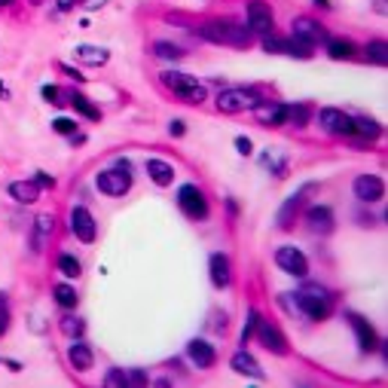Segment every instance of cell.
<instances>
[{
	"label": "cell",
	"instance_id": "cell-1",
	"mask_svg": "<svg viewBox=\"0 0 388 388\" xmlns=\"http://www.w3.org/2000/svg\"><path fill=\"white\" fill-rule=\"evenodd\" d=\"M294 303H297V309L312 321H324L330 315V309H334V297H330V290L321 288V285H303L294 294Z\"/></svg>",
	"mask_w": 388,
	"mask_h": 388
},
{
	"label": "cell",
	"instance_id": "cell-2",
	"mask_svg": "<svg viewBox=\"0 0 388 388\" xmlns=\"http://www.w3.org/2000/svg\"><path fill=\"white\" fill-rule=\"evenodd\" d=\"M199 34L211 43H221V46H236V50H245L251 43V31L245 25H236V22H223V19H211L199 28Z\"/></svg>",
	"mask_w": 388,
	"mask_h": 388
},
{
	"label": "cell",
	"instance_id": "cell-3",
	"mask_svg": "<svg viewBox=\"0 0 388 388\" xmlns=\"http://www.w3.org/2000/svg\"><path fill=\"white\" fill-rule=\"evenodd\" d=\"M163 83L172 89L177 98H184V101H190V104H202V101L208 98L205 83H199V80L190 77V74H181V70H165Z\"/></svg>",
	"mask_w": 388,
	"mask_h": 388
},
{
	"label": "cell",
	"instance_id": "cell-4",
	"mask_svg": "<svg viewBox=\"0 0 388 388\" xmlns=\"http://www.w3.org/2000/svg\"><path fill=\"white\" fill-rule=\"evenodd\" d=\"M257 104H260V95L254 92V89H223L221 95H217V110L221 113H245V110H254Z\"/></svg>",
	"mask_w": 388,
	"mask_h": 388
},
{
	"label": "cell",
	"instance_id": "cell-5",
	"mask_svg": "<svg viewBox=\"0 0 388 388\" xmlns=\"http://www.w3.org/2000/svg\"><path fill=\"white\" fill-rule=\"evenodd\" d=\"M177 205H181V211L187 214L190 221H205L208 217V202L196 184H184V187L177 190Z\"/></svg>",
	"mask_w": 388,
	"mask_h": 388
},
{
	"label": "cell",
	"instance_id": "cell-6",
	"mask_svg": "<svg viewBox=\"0 0 388 388\" xmlns=\"http://www.w3.org/2000/svg\"><path fill=\"white\" fill-rule=\"evenodd\" d=\"M248 31L257 37H266L272 34V28H276V15H272V10L263 3V0H248Z\"/></svg>",
	"mask_w": 388,
	"mask_h": 388
},
{
	"label": "cell",
	"instance_id": "cell-7",
	"mask_svg": "<svg viewBox=\"0 0 388 388\" xmlns=\"http://www.w3.org/2000/svg\"><path fill=\"white\" fill-rule=\"evenodd\" d=\"M95 184H98V190L104 196H126L128 190H132V172H126V168H107V172H101L95 177Z\"/></svg>",
	"mask_w": 388,
	"mask_h": 388
},
{
	"label": "cell",
	"instance_id": "cell-8",
	"mask_svg": "<svg viewBox=\"0 0 388 388\" xmlns=\"http://www.w3.org/2000/svg\"><path fill=\"white\" fill-rule=\"evenodd\" d=\"M276 263H278L281 272H288V276H294V278H306V276H309V260H306V254H303L300 248H294V245L278 248L276 251Z\"/></svg>",
	"mask_w": 388,
	"mask_h": 388
},
{
	"label": "cell",
	"instance_id": "cell-9",
	"mask_svg": "<svg viewBox=\"0 0 388 388\" xmlns=\"http://www.w3.org/2000/svg\"><path fill=\"white\" fill-rule=\"evenodd\" d=\"M290 34H294L297 43L309 46V50H312L315 43H321V40H327L324 28H321L315 19H309V15H300V19H294V22H290Z\"/></svg>",
	"mask_w": 388,
	"mask_h": 388
},
{
	"label": "cell",
	"instance_id": "cell-10",
	"mask_svg": "<svg viewBox=\"0 0 388 388\" xmlns=\"http://www.w3.org/2000/svg\"><path fill=\"white\" fill-rule=\"evenodd\" d=\"M70 232L83 241V245H92L95 236H98V226H95V217L89 214V208L77 205L74 211H70Z\"/></svg>",
	"mask_w": 388,
	"mask_h": 388
},
{
	"label": "cell",
	"instance_id": "cell-11",
	"mask_svg": "<svg viewBox=\"0 0 388 388\" xmlns=\"http://www.w3.org/2000/svg\"><path fill=\"white\" fill-rule=\"evenodd\" d=\"M318 126L324 128L327 135H355L352 128V117L345 110H336V107H324L318 110Z\"/></svg>",
	"mask_w": 388,
	"mask_h": 388
},
{
	"label": "cell",
	"instance_id": "cell-12",
	"mask_svg": "<svg viewBox=\"0 0 388 388\" xmlns=\"http://www.w3.org/2000/svg\"><path fill=\"white\" fill-rule=\"evenodd\" d=\"M254 336L260 339V345H263L266 352H272V355H288V339H285V334H281L276 324H269V321H257Z\"/></svg>",
	"mask_w": 388,
	"mask_h": 388
},
{
	"label": "cell",
	"instance_id": "cell-13",
	"mask_svg": "<svg viewBox=\"0 0 388 388\" xmlns=\"http://www.w3.org/2000/svg\"><path fill=\"white\" fill-rule=\"evenodd\" d=\"M263 50L272 52V55H290V59H309L312 50L303 43H297V40H285V37H272L266 34L263 37Z\"/></svg>",
	"mask_w": 388,
	"mask_h": 388
},
{
	"label": "cell",
	"instance_id": "cell-14",
	"mask_svg": "<svg viewBox=\"0 0 388 388\" xmlns=\"http://www.w3.org/2000/svg\"><path fill=\"white\" fill-rule=\"evenodd\" d=\"M352 190L361 202H379L385 193V184H382V177H376V174H358L352 184Z\"/></svg>",
	"mask_w": 388,
	"mask_h": 388
},
{
	"label": "cell",
	"instance_id": "cell-15",
	"mask_svg": "<svg viewBox=\"0 0 388 388\" xmlns=\"http://www.w3.org/2000/svg\"><path fill=\"white\" fill-rule=\"evenodd\" d=\"M306 226L315 232V236H330L334 232V211L327 205H312L306 211Z\"/></svg>",
	"mask_w": 388,
	"mask_h": 388
},
{
	"label": "cell",
	"instance_id": "cell-16",
	"mask_svg": "<svg viewBox=\"0 0 388 388\" xmlns=\"http://www.w3.org/2000/svg\"><path fill=\"white\" fill-rule=\"evenodd\" d=\"M254 117L260 126H281L288 123V104H278V101H260L254 107Z\"/></svg>",
	"mask_w": 388,
	"mask_h": 388
},
{
	"label": "cell",
	"instance_id": "cell-17",
	"mask_svg": "<svg viewBox=\"0 0 388 388\" xmlns=\"http://www.w3.org/2000/svg\"><path fill=\"white\" fill-rule=\"evenodd\" d=\"M187 358L196 364L199 370H208L211 364L217 361V352H214V345L211 343H205V339H190V345H187Z\"/></svg>",
	"mask_w": 388,
	"mask_h": 388
},
{
	"label": "cell",
	"instance_id": "cell-18",
	"mask_svg": "<svg viewBox=\"0 0 388 388\" xmlns=\"http://www.w3.org/2000/svg\"><path fill=\"white\" fill-rule=\"evenodd\" d=\"M208 272H211V285L214 288H230L232 266H230V257H226V254H211V260H208Z\"/></svg>",
	"mask_w": 388,
	"mask_h": 388
},
{
	"label": "cell",
	"instance_id": "cell-19",
	"mask_svg": "<svg viewBox=\"0 0 388 388\" xmlns=\"http://www.w3.org/2000/svg\"><path fill=\"white\" fill-rule=\"evenodd\" d=\"M349 321H352L355 334H358L361 352H373V349H376V330H373V324H370L367 318H361L358 312H349Z\"/></svg>",
	"mask_w": 388,
	"mask_h": 388
},
{
	"label": "cell",
	"instance_id": "cell-20",
	"mask_svg": "<svg viewBox=\"0 0 388 388\" xmlns=\"http://www.w3.org/2000/svg\"><path fill=\"white\" fill-rule=\"evenodd\" d=\"M230 364H232V370H236V373L248 376V379H263V376H266V373H263V367L257 364V358H254L251 352H245V349L232 355V361H230Z\"/></svg>",
	"mask_w": 388,
	"mask_h": 388
},
{
	"label": "cell",
	"instance_id": "cell-21",
	"mask_svg": "<svg viewBox=\"0 0 388 388\" xmlns=\"http://www.w3.org/2000/svg\"><path fill=\"white\" fill-rule=\"evenodd\" d=\"M74 55L80 64H89V68H101V64H107V59H110V52L104 50V46H92V43H80Z\"/></svg>",
	"mask_w": 388,
	"mask_h": 388
},
{
	"label": "cell",
	"instance_id": "cell-22",
	"mask_svg": "<svg viewBox=\"0 0 388 388\" xmlns=\"http://www.w3.org/2000/svg\"><path fill=\"white\" fill-rule=\"evenodd\" d=\"M68 361H70V367H74V370L86 373V370H92L95 355H92V349H89L86 343H70V349H68Z\"/></svg>",
	"mask_w": 388,
	"mask_h": 388
},
{
	"label": "cell",
	"instance_id": "cell-23",
	"mask_svg": "<svg viewBox=\"0 0 388 388\" xmlns=\"http://www.w3.org/2000/svg\"><path fill=\"white\" fill-rule=\"evenodd\" d=\"M312 187H303L300 193H294L285 205H281V211H278V226L281 230H290V223H294V214L300 211V205H303V199H306V193H309Z\"/></svg>",
	"mask_w": 388,
	"mask_h": 388
},
{
	"label": "cell",
	"instance_id": "cell-24",
	"mask_svg": "<svg viewBox=\"0 0 388 388\" xmlns=\"http://www.w3.org/2000/svg\"><path fill=\"white\" fill-rule=\"evenodd\" d=\"M147 174L156 187H168L174 181V168L165 163V159H147Z\"/></svg>",
	"mask_w": 388,
	"mask_h": 388
},
{
	"label": "cell",
	"instance_id": "cell-25",
	"mask_svg": "<svg viewBox=\"0 0 388 388\" xmlns=\"http://www.w3.org/2000/svg\"><path fill=\"white\" fill-rule=\"evenodd\" d=\"M10 196L15 202H22V205H34V202L40 199V187L34 181H13L10 184Z\"/></svg>",
	"mask_w": 388,
	"mask_h": 388
},
{
	"label": "cell",
	"instance_id": "cell-26",
	"mask_svg": "<svg viewBox=\"0 0 388 388\" xmlns=\"http://www.w3.org/2000/svg\"><path fill=\"white\" fill-rule=\"evenodd\" d=\"M52 230H55V217L52 214H37V221H34V251H40L46 245V239L52 236Z\"/></svg>",
	"mask_w": 388,
	"mask_h": 388
},
{
	"label": "cell",
	"instance_id": "cell-27",
	"mask_svg": "<svg viewBox=\"0 0 388 388\" xmlns=\"http://www.w3.org/2000/svg\"><path fill=\"white\" fill-rule=\"evenodd\" d=\"M352 128H355V135H361V138H379L382 135V128H379L376 119H370V117H352Z\"/></svg>",
	"mask_w": 388,
	"mask_h": 388
},
{
	"label": "cell",
	"instance_id": "cell-28",
	"mask_svg": "<svg viewBox=\"0 0 388 388\" xmlns=\"http://www.w3.org/2000/svg\"><path fill=\"white\" fill-rule=\"evenodd\" d=\"M153 55H156V59H165V61H177V59H184V50L174 43H168V40H159V43H153Z\"/></svg>",
	"mask_w": 388,
	"mask_h": 388
},
{
	"label": "cell",
	"instance_id": "cell-29",
	"mask_svg": "<svg viewBox=\"0 0 388 388\" xmlns=\"http://www.w3.org/2000/svg\"><path fill=\"white\" fill-rule=\"evenodd\" d=\"M52 297H55V303H59L61 309H74V306H77V290L70 285H55Z\"/></svg>",
	"mask_w": 388,
	"mask_h": 388
},
{
	"label": "cell",
	"instance_id": "cell-30",
	"mask_svg": "<svg viewBox=\"0 0 388 388\" xmlns=\"http://www.w3.org/2000/svg\"><path fill=\"white\" fill-rule=\"evenodd\" d=\"M70 104H74L77 113H83L86 119H101V110L95 107V104L86 98V95H77V92H74V95H70Z\"/></svg>",
	"mask_w": 388,
	"mask_h": 388
},
{
	"label": "cell",
	"instance_id": "cell-31",
	"mask_svg": "<svg viewBox=\"0 0 388 388\" xmlns=\"http://www.w3.org/2000/svg\"><path fill=\"white\" fill-rule=\"evenodd\" d=\"M260 163H263V168H269V172H276L278 177H281V174H285V168H288V159H285V156H281V153H278V150H266V153H263V159H260Z\"/></svg>",
	"mask_w": 388,
	"mask_h": 388
},
{
	"label": "cell",
	"instance_id": "cell-32",
	"mask_svg": "<svg viewBox=\"0 0 388 388\" xmlns=\"http://www.w3.org/2000/svg\"><path fill=\"white\" fill-rule=\"evenodd\" d=\"M327 55H330V59H336V61L352 59V55H355V46L349 43V40H330V43H327Z\"/></svg>",
	"mask_w": 388,
	"mask_h": 388
},
{
	"label": "cell",
	"instance_id": "cell-33",
	"mask_svg": "<svg viewBox=\"0 0 388 388\" xmlns=\"http://www.w3.org/2000/svg\"><path fill=\"white\" fill-rule=\"evenodd\" d=\"M367 59L379 64V68H385L388 64V46H385V40H373V43H367Z\"/></svg>",
	"mask_w": 388,
	"mask_h": 388
},
{
	"label": "cell",
	"instance_id": "cell-34",
	"mask_svg": "<svg viewBox=\"0 0 388 388\" xmlns=\"http://www.w3.org/2000/svg\"><path fill=\"white\" fill-rule=\"evenodd\" d=\"M83 330H86V324H83V318H77V315H64L61 318V334H68L70 339H80Z\"/></svg>",
	"mask_w": 388,
	"mask_h": 388
},
{
	"label": "cell",
	"instance_id": "cell-35",
	"mask_svg": "<svg viewBox=\"0 0 388 388\" xmlns=\"http://www.w3.org/2000/svg\"><path fill=\"white\" fill-rule=\"evenodd\" d=\"M288 123L294 126L309 123V104H288Z\"/></svg>",
	"mask_w": 388,
	"mask_h": 388
},
{
	"label": "cell",
	"instance_id": "cell-36",
	"mask_svg": "<svg viewBox=\"0 0 388 388\" xmlns=\"http://www.w3.org/2000/svg\"><path fill=\"white\" fill-rule=\"evenodd\" d=\"M59 269H61V276H68V278H77L80 272H83V266H80L77 257H70V254H61L59 257Z\"/></svg>",
	"mask_w": 388,
	"mask_h": 388
},
{
	"label": "cell",
	"instance_id": "cell-37",
	"mask_svg": "<svg viewBox=\"0 0 388 388\" xmlns=\"http://www.w3.org/2000/svg\"><path fill=\"white\" fill-rule=\"evenodd\" d=\"M104 385H107V388H126L128 385V373H126V370H107Z\"/></svg>",
	"mask_w": 388,
	"mask_h": 388
},
{
	"label": "cell",
	"instance_id": "cell-38",
	"mask_svg": "<svg viewBox=\"0 0 388 388\" xmlns=\"http://www.w3.org/2000/svg\"><path fill=\"white\" fill-rule=\"evenodd\" d=\"M257 321H260V312H257V309H251V312H248V318H245V327H241V343H248V339H254Z\"/></svg>",
	"mask_w": 388,
	"mask_h": 388
},
{
	"label": "cell",
	"instance_id": "cell-39",
	"mask_svg": "<svg viewBox=\"0 0 388 388\" xmlns=\"http://www.w3.org/2000/svg\"><path fill=\"white\" fill-rule=\"evenodd\" d=\"M52 128H55L59 135H74V132H77V123H74V119H64V117H59V119L52 123Z\"/></svg>",
	"mask_w": 388,
	"mask_h": 388
},
{
	"label": "cell",
	"instance_id": "cell-40",
	"mask_svg": "<svg viewBox=\"0 0 388 388\" xmlns=\"http://www.w3.org/2000/svg\"><path fill=\"white\" fill-rule=\"evenodd\" d=\"M6 327H10V303L6 297H0V336L6 334Z\"/></svg>",
	"mask_w": 388,
	"mask_h": 388
},
{
	"label": "cell",
	"instance_id": "cell-41",
	"mask_svg": "<svg viewBox=\"0 0 388 388\" xmlns=\"http://www.w3.org/2000/svg\"><path fill=\"white\" fill-rule=\"evenodd\" d=\"M236 150L241 153V156H251V150H254V144H251V138H245V135H239V138H236Z\"/></svg>",
	"mask_w": 388,
	"mask_h": 388
},
{
	"label": "cell",
	"instance_id": "cell-42",
	"mask_svg": "<svg viewBox=\"0 0 388 388\" xmlns=\"http://www.w3.org/2000/svg\"><path fill=\"white\" fill-rule=\"evenodd\" d=\"M59 95H61V92H59V89H55V86H43V98H46V101H52V104H59V101H61V98H59Z\"/></svg>",
	"mask_w": 388,
	"mask_h": 388
},
{
	"label": "cell",
	"instance_id": "cell-43",
	"mask_svg": "<svg viewBox=\"0 0 388 388\" xmlns=\"http://www.w3.org/2000/svg\"><path fill=\"white\" fill-rule=\"evenodd\" d=\"M34 184H37L40 190H43V187H55V177H50V174H43V172H40V174L34 177Z\"/></svg>",
	"mask_w": 388,
	"mask_h": 388
},
{
	"label": "cell",
	"instance_id": "cell-44",
	"mask_svg": "<svg viewBox=\"0 0 388 388\" xmlns=\"http://www.w3.org/2000/svg\"><path fill=\"white\" fill-rule=\"evenodd\" d=\"M168 132H172V135H184V132H187V126H184L181 119H172V126H168Z\"/></svg>",
	"mask_w": 388,
	"mask_h": 388
},
{
	"label": "cell",
	"instance_id": "cell-45",
	"mask_svg": "<svg viewBox=\"0 0 388 388\" xmlns=\"http://www.w3.org/2000/svg\"><path fill=\"white\" fill-rule=\"evenodd\" d=\"M104 3H107V0H83V6H86V10H101Z\"/></svg>",
	"mask_w": 388,
	"mask_h": 388
},
{
	"label": "cell",
	"instance_id": "cell-46",
	"mask_svg": "<svg viewBox=\"0 0 388 388\" xmlns=\"http://www.w3.org/2000/svg\"><path fill=\"white\" fill-rule=\"evenodd\" d=\"M55 3H59L61 13H68V10H74V6H77V0H55Z\"/></svg>",
	"mask_w": 388,
	"mask_h": 388
},
{
	"label": "cell",
	"instance_id": "cell-47",
	"mask_svg": "<svg viewBox=\"0 0 388 388\" xmlns=\"http://www.w3.org/2000/svg\"><path fill=\"white\" fill-rule=\"evenodd\" d=\"M315 6H321V10H327V6H330V0H315Z\"/></svg>",
	"mask_w": 388,
	"mask_h": 388
},
{
	"label": "cell",
	"instance_id": "cell-48",
	"mask_svg": "<svg viewBox=\"0 0 388 388\" xmlns=\"http://www.w3.org/2000/svg\"><path fill=\"white\" fill-rule=\"evenodd\" d=\"M13 3V0H0V6H10Z\"/></svg>",
	"mask_w": 388,
	"mask_h": 388
},
{
	"label": "cell",
	"instance_id": "cell-49",
	"mask_svg": "<svg viewBox=\"0 0 388 388\" xmlns=\"http://www.w3.org/2000/svg\"><path fill=\"white\" fill-rule=\"evenodd\" d=\"M31 3H43V0H31Z\"/></svg>",
	"mask_w": 388,
	"mask_h": 388
}]
</instances>
